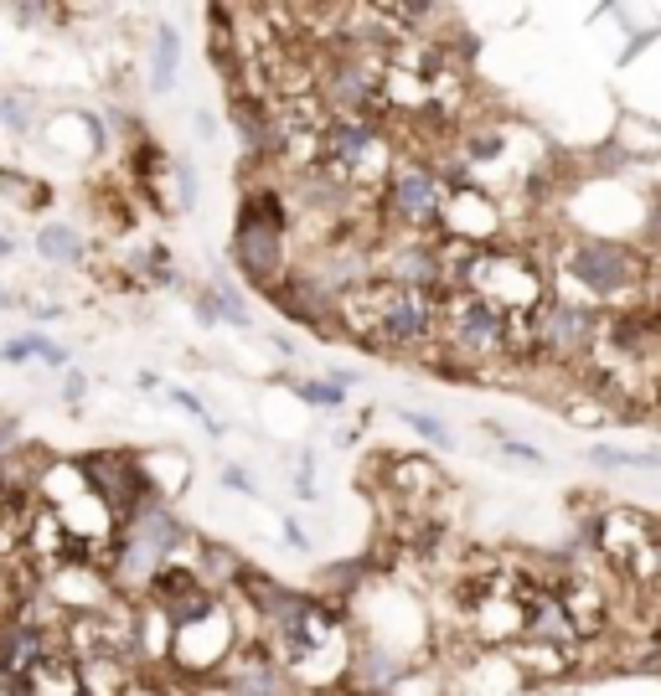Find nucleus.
<instances>
[{
  "mask_svg": "<svg viewBox=\"0 0 661 696\" xmlns=\"http://www.w3.org/2000/svg\"><path fill=\"white\" fill-rule=\"evenodd\" d=\"M227 258L243 279L274 295L289 274V202L270 186H254L243 192L238 207V227H233V243H227Z\"/></svg>",
  "mask_w": 661,
  "mask_h": 696,
  "instance_id": "obj_1",
  "label": "nucleus"
},
{
  "mask_svg": "<svg viewBox=\"0 0 661 696\" xmlns=\"http://www.w3.org/2000/svg\"><path fill=\"white\" fill-rule=\"evenodd\" d=\"M439 336L460 356V367H476V361H491L496 351L511 346V310L501 299L460 289V295L439 299Z\"/></svg>",
  "mask_w": 661,
  "mask_h": 696,
  "instance_id": "obj_2",
  "label": "nucleus"
},
{
  "mask_svg": "<svg viewBox=\"0 0 661 696\" xmlns=\"http://www.w3.org/2000/svg\"><path fill=\"white\" fill-rule=\"evenodd\" d=\"M569 279L594 299H620L631 295L635 284H647V264L641 253L626 248V243H610V237H579L563 258Z\"/></svg>",
  "mask_w": 661,
  "mask_h": 696,
  "instance_id": "obj_3",
  "label": "nucleus"
},
{
  "mask_svg": "<svg viewBox=\"0 0 661 696\" xmlns=\"http://www.w3.org/2000/svg\"><path fill=\"white\" fill-rule=\"evenodd\" d=\"M383 207H388V217L398 227L419 233V227H435L439 217L450 212V202H445V186H439V176L429 165H398L388 176Z\"/></svg>",
  "mask_w": 661,
  "mask_h": 696,
  "instance_id": "obj_4",
  "label": "nucleus"
},
{
  "mask_svg": "<svg viewBox=\"0 0 661 696\" xmlns=\"http://www.w3.org/2000/svg\"><path fill=\"white\" fill-rule=\"evenodd\" d=\"M270 299H274V310L289 315L295 326H311L321 341L342 336V299L330 295L326 284L316 279V274H305V268H289L285 284H279Z\"/></svg>",
  "mask_w": 661,
  "mask_h": 696,
  "instance_id": "obj_5",
  "label": "nucleus"
},
{
  "mask_svg": "<svg viewBox=\"0 0 661 696\" xmlns=\"http://www.w3.org/2000/svg\"><path fill=\"white\" fill-rule=\"evenodd\" d=\"M120 536L135 542V547H145V552H155L161 563H176V552L192 547V526H186V521L171 511V501H161V495L140 505L135 516L120 526Z\"/></svg>",
  "mask_w": 661,
  "mask_h": 696,
  "instance_id": "obj_6",
  "label": "nucleus"
},
{
  "mask_svg": "<svg viewBox=\"0 0 661 696\" xmlns=\"http://www.w3.org/2000/svg\"><path fill=\"white\" fill-rule=\"evenodd\" d=\"M181 78V31L171 21L151 31V93H171Z\"/></svg>",
  "mask_w": 661,
  "mask_h": 696,
  "instance_id": "obj_7",
  "label": "nucleus"
},
{
  "mask_svg": "<svg viewBox=\"0 0 661 696\" xmlns=\"http://www.w3.org/2000/svg\"><path fill=\"white\" fill-rule=\"evenodd\" d=\"M367 567H373V557H342V563H326V567L316 573L321 598L342 608L346 598H352V593L367 588Z\"/></svg>",
  "mask_w": 661,
  "mask_h": 696,
  "instance_id": "obj_8",
  "label": "nucleus"
},
{
  "mask_svg": "<svg viewBox=\"0 0 661 696\" xmlns=\"http://www.w3.org/2000/svg\"><path fill=\"white\" fill-rule=\"evenodd\" d=\"M0 361H6V367L47 361V367L68 371V346H58L52 336H42V330H27V336H16V341H0Z\"/></svg>",
  "mask_w": 661,
  "mask_h": 696,
  "instance_id": "obj_9",
  "label": "nucleus"
},
{
  "mask_svg": "<svg viewBox=\"0 0 661 696\" xmlns=\"http://www.w3.org/2000/svg\"><path fill=\"white\" fill-rule=\"evenodd\" d=\"M37 253H42V264H58V268H73L89 258V243H83V233L68 223H47L42 233H37Z\"/></svg>",
  "mask_w": 661,
  "mask_h": 696,
  "instance_id": "obj_10",
  "label": "nucleus"
},
{
  "mask_svg": "<svg viewBox=\"0 0 661 696\" xmlns=\"http://www.w3.org/2000/svg\"><path fill=\"white\" fill-rule=\"evenodd\" d=\"M0 196L11 202V207L21 212H42L47 202H52V186L37 176H27V171H16V165H0Z\"/></svg>",
  "mask_w": 661,
  "mask_h": 696,
  "instance_id": "obj_11",
  "label": "nucleus"
},
{
  "mask_svg": "<svg viewBox=\"0 0 661 696\" xmlns=\"http://www.w3.org/2000/svg\"><path fill=\"white\" fill-rule=\"evenodd\" d=\"M589 464H600V470H661V454H631V449H610V444H594L584 449Z\"/></svg>",
  "mask_w": 661,
  "mask_h": 696,
  "instance_id": "obj_12",
  "label": "nucleus"
},
{
  "mask_svg": "<svg viewBox=\"0 0 661 696\" xmlns=\"http://www.w3.org/2000/svg\"><path fill=\"white\" fill-rule=\"evenodd\" d=\"M0 124L11 134H31L37 130V114H31V99L21 89H0Z\"/></svg>",
  "mask_w": 661,
  "mask_h": 696,
  "instance_id": "obj_13",
  "label": "nucleus"
},
{
  "mask_svg": "<svg viewBox=\"0 0 661 696\" xmlns=\"http://www.w3.org/2000/svg\"><path fill=\"white\" fill-rule=\"evenodd\" d=\"M207 289H212V299H217V310H223L227 326H248V299H243V289L227 279V274H217Z\"/></svg>",
  "mask_w": 661,
  "mask_h": 696,
  "instance_id": "obj_14",
  "label": "nucleus"
},
{
  "mask_svg": "<svg viewBox=\"0 0 661 696\" xmlns=\"http://www.w3.org/2000/svg\"><path fill=\"white\" fill-rule=\"evenodd\" d=\"M295 398L311 402V408H330V413H336L346 402V392L336 382H295Z\"/></svg>",
  "mask_w": 661,
  "mask_h": 696,
  "instance_id": "obj_15",
  "label": "nucleus"
},
{
  "mask_svg": "<svg viewBox=\"0 0 661 696\" xmlns=\"http://www.w3.org/2000/svg\"><path fill=\"white\" fill-rule=\"evenodd\" d=\"M171 176H176V207L192 212L196 207V165L192 161H171Z\"/></svg>",
  "mask_w": 661,
  "mask_h": 696,
  "instance_id": "obj_16",
  "label": "nucleus"
},
{
  "mask_svg": "<svg viewBox=\"0 0 661 696\" xmlns=\"http://www.w3.org/2000/svg\"><path fill=\"white\" fill-rule=\"evenodd\" d=\"M398 418H404V423L419 433V439H429V444H445V439H450V429H445L439 418H429V413H414V408H404Z\"/></svg>",
  "mask_w": 661,
  "mask_h": 696,
  "instance_id": "obj_17",
  "label": "nucleus"
},
{
  "mask_svg": "<svg viewBox=\"0 0 661 696\" xmlns=\"http://www.w3.org/2000/svg\"><path fill=\"white\" fill-rule=\"evenodd\" d=\"M501 460H511V464H532V470H542V449H532V444H522V439H501V449H496Z\"/></svg>",
  "mask_w": 661,
  "mask_h": 696,
  "instance_id": "obj_18",
  "label": "nucleus"
},
{
  "mask_svg": "<svg viewBox=\"0 0 661 696\" xmlns=\"http://www.w3.org/2000/svg\"><path fill=\"white\" fill-rule=\"evenodd\" d=\"M21 454V418L16 413H0V464Z\"/></svg>",
  "mask_w": 661,
  "mask_h": 696,
  "instance_id": "obj_19",
  "label": "nucleus"
},
{
  "mask_svg": "<svg viewBox=\"0 0 661 696\" xmlns=\"http://www.w3.org/2000/svg\"><path fill=\"white\" fill-rule=\"evenodd\" d=\"M295 495L301 501H316V454H301V474H295Z\"/></svg>",
  "mask_w": 661,
  "mask_h": 696,
  "instance_id": "obj_20",
  "label": "nucleus"
},
{
  "mask_svg": "<svg viewBox=\"0 0 661 696\" xmlns=\"http://www.w3.org/2000/svg\"><path fill=\"white\" fill-rule=\"evenodd\" d=\"M223 485H227V490H238V495H258L254 474L243 470V464H227V470H223Z\"/></svg>",
  "mask_w": 661,
  "mask_h": 696,
  "instance_id": "obj_21",
  "label": "nucleus"
},
{
  "mask_svg": "<svg viewBox=\"0 0 661 696\" xmlns=\"http://www.w3.org/2000/svg\"><path fill=\"white\" fill-rule=\"evenodd\" d=\"M192 305H196V320H202V326H223V310H217V299H212V289H202V295H196Z\"/></svg>",
  "mask_w": 661,
  "mask_h": 696,
  "instance_id": "obj_22",
  "label": "nucleus"
},
{
  "mask_svg": "<svg viewBox=\"0 0 661 696\" xmlns=\"http://www.w3.org/2000/svg\"><path fill=\"white\" fill-rule=\"evenodd\" d=\"M83 392H89V377H83V371H62V398L68 402H83Z\"/></svg>",
  "mask_w": 661,
  "mask_h": 696,
  "instance_id": "obj_23",
  "label": "nucleus"
},
{
  "mask_svg": "<svg viewBox=\"0 0 661 696\" xmlns=\"http://www.w3.org/2000/svg\"><path fill=\"white\" fill-rule=\"evenodd\" d=\"M657 37H661V31H657V27H647V31H635V37H631V47H626V52H620V62H635V58H641V52H647V47H651V42H657Z\"/></svg>",
  "mask_w": 661,
  "mask_h": 696,
  "instance_id": "obj_24",
  "label": "nucleus"
},
{
  "mask_svg": "<svg viewBox=\"0 0 661 696\" xmlns=\"http://www.w3.org/2000/svg\"><path fill=\"white\" fill-rule=\"evenodd\" d=\"M47 16H58V11H47V6H11L16 27H37V21H47Z\"/></svg>",
  "mask_w": 661,
  "mask_h": 696,
  "instance_id": "obj_25",
  "label": "nucleus"
},
{
  "mask_svg": "<svg viewBox=\"0 0 661 696\" xmlns=\"http://www.w3.org/2000/svg\"><path fill=\"white\" fill-rule=\"evenodd\" d=\"M285 542H289L295 552H311V532H305L301 521H285Z\"/></svg>",
  "mask_w": 661,
  "mask_h": 696,
  "instance_id": "obj_26",
  "label": "nucleus"
},
{
  "mask_svg": "<svg viewBox=\"0 0 661 696\" xmlns=\"http://www.w3.org/2000/svg\"><path fill=\"white\" fill-rule=\"evenodd\" d=\"M647 237L661 248V196H651V212H647Z\"/></svg>",
  "mask_w": 661,
  "mask_h": 696,
  "instance_id": "obj_27",
  "label": "nucleus"
},
{
  "mask_svg": "<svg viewBox=\"0 0 661 696\" xmlns=\"http://www.w3.org/2000/svg\"><path fill=\"white\" fill-rule=\"evenodd\" d=\"M647 289H651V305H657V310H661V258L647 268Z\"/></svg>",
  "mask_w": 661,
  "mask_h": 696,
  "instance_id": "obj_28",
  "label": "nucleus"
},
{
  "mask_svg": "<svg viewBox=\"0 0 661 696\" xmlns=\"http://www.w3.org/2000/svg\"><path fill=\"white\" fill-rule=\"evenodd\" d=\"M124 696H176V692H161V686H155V682H140V676H135V682H130V692H124Z\"/></svg>",
  "mask_w": 661,
  "mask_h": 696,
  "instance_id": "obj_29",
  "label": "nucleus"
},
{
  "mask_svg": "<svg viewBox=\"0 0 661 696\" xmlns=\"http://www.w3.org/2000/svg\"><path fill=\"white\" fill-rule=\"evenodd\" d=\"M196 134H202V140H212V134H217V119H212L207 109H202V114H196Z\"/></svg>",
  "mask_w": 661,
  "mask_h": 696,
  "instance_id": "obj_30",
  "label": "nucleus"
},
{
  "mask_svg": "<svg viewBox=\"0 0 661 696\" xmlns=\"http://www.w3.org/2000/svg\"><path fill=\"white\" fill-rule=\"evenodd\" d=\"M16 253V243H11V233H0V258H11Z\"/></svg>",
  "mask_w": 661,
  "mask_h": 696,
  "instance_id": "obj_31",
  "label": "nucleus"
},
{
  "mask_svg": "<svg viewBox=\"0 0 661 696\" xmlns=\"http://www.w3.org/2000/svg\"><path fill=\"white\" fill-rule=\"evenodd\" d=\"M11 305H21V299H16V295H6V289H0V310H11Z\"/></svg>",
  "mask_w": 661,
  "mask_h": 696,
  "instance_id": "obj_32",
  "label": "nucleus"
},
{
  "mask_svg": "<svg viewBox=\"0 0 661 696\" xmlns=\"http://www.w3.org/2000/svg\"><path fill=\"white\" fill-rule=\"evenodd\" d=\"M346 696H373V692H357V686H352V692H346Z\"/></svg>",
  "mask_w": 661,
  "mask_h": 696,
  "instance_id": "obj_33",
  "label": "nucleus"
}]
</instances>
